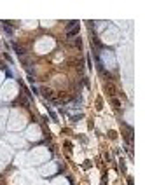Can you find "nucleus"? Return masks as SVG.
<instances>
[{"label":"nucleus","mask_w":145,"mask_h":185,"mask_svg":"<svg viewBox=\"0 0 145 185\" xmlns=\"http://www.w3.org/2000/svg\"><path fill=\"white\" fill-rule=\"evenodd\" d=\"M40 91H42V94H44L46 98H53V91H51V89H47V88H42Z\"/></svg>","instance_id":"nucleus-1"}]
</instances>
